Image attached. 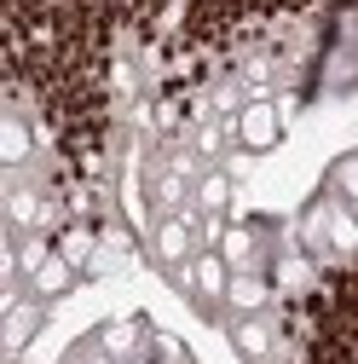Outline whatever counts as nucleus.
<instances>
[{
    "label": "nucleus",
    "instance_id": "f257e3e1",
    "mask_svg": "<svg viewBox=\"0 0 358 364\" xmlns=\"http://www.w3.org/2000/svg\"><path fill=\"white\" fill-rule=\"evenodd\" d=\"M75 364H185L179 358V347L168 341V336H151L145 324H110L93 347H81V358Z\"/></svg>",
    "mask_w": 358,
    "mask_h": 364
},
{
    "label": "nucleus",
    "instance_id": "f03ea898",
    "mask_svg": "<svg viewBox=\"0 0 358 364\" xmlns=\"http://www.w3.org/2000/svg\"><path fill=\"white\" fill-rule=\"evenodd\" d=\"M162 255H185V225H162Z\"/></svg>",
    "mask_w": 358,
    "mask_h": 364
},
{
    "label": "nucleus",
    "instance_id": "7ed1b4c3",
    "mask_svg": "<svg viewBox=\"0 0 358 364\" xmlns=\"http://www.w3.org/2000/svg\"><path fill=\"white\" fill-rule=\"evenodd\" d=\"M29 324H35L29 312H12V324H6V347H23V336H29Z\"/></svg>",
    "mask_w": 358,
    "mask_h": 364
},
{
    "label": "nucleus",
    "instance_id": "20e7f679",
    "mask_svg": "<svg viewBox=\"0 0 358 364\" xmlns=\"http://www.w3.org/2000/svg\"><path fill=\"white\" fill-rule=\"evenodd\" d=\"M197 278H202V289H219V260H202Z\"/></svg>",
    "mask_w": 358,
    "mask_h": 364
}]
</instances>
